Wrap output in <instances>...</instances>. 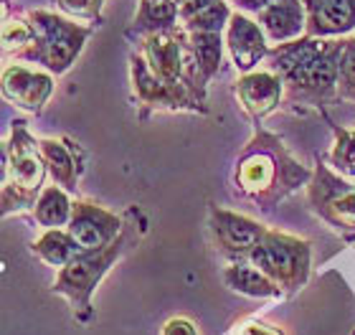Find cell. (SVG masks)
Listing matches in <instances>:
<instances>
[{"instance_id":"cell-1","label":"cell","mask_w":355,"mask_h":335,"mask_svg":"<svg viewBox=\"0 0 355 335\" xmlns=\"http://www.w3.org/2000/svg\"><path fill=\"white\" fill-rule=\"evenodd\" d=\"M307 178L310 173L284 150L279 137L264 130H257L254 140L246 145L236 163L239 191L261 203L264 209H272Z\"/></svg>"},{"instance_id":"cell-2","label":"cell","mask_w":355,"mask_h":335,"mask_svg":"<svg viewBox=\"0 0 355 335\" xmlns=\"http://www.w3.org/2000/svg\"><path fill=\"white\" fill-rule=\"evenodd\" d=\"M26 21H28L31 31L28 44L23 46L21 51H15L13 56L18 61L41 64L53 76L67 74L69 69L74 67L96 28V26H82V23L69 21L51 10H28Z\"/></svg>"},{"instance_id":"cell-3","label":"cell","mask_w":355,"mask_h":335,"mask_svg":"<svg viewBox=\"0 0 355 335\" xmlns=\"http://www.w3.org/2000/svg\"><path fill=\"white\" fill-rule=\"evenodd\" d=\"M46 171L49 168L41 155V142L26 130L23 122H15L3 155V214L6 216L13 211L36 206V198L44 191Z\"/></svg>"},{"instance_id":"cell-4","label":"cell","mask_w":355,"mask_h":335,"mask_svg":"<svg viewBox=\"0 0 355 335\" xmlns=\"http://www.w3.org/2000/svg\"><path fill=\"white\" fill-rule=\"evenodd\" d=\"M246 259L282 290H300L310 277L312 252L304 239L289 237L284 231H266Z\"/></svg>"},{"instance_id":"cell-5","label":"cell","mask_w":355,"mask_h":335,"mask_svg":"<svg viewBox=\"0 0 355 335\" xmlns=\"http://www.w3.org/2000/svg\"><path fill=\"white\" fill-rule=\"evenodd\" d=\"M122 252H125V237L119 234L110 246L82 252L79 257H74V259L69 261L67 267L59 269L53 292L69 298V302L74 305L76 318H82V320L89 318V310H92V292L96 290V284L102 282V277L110 272V267L119 259Z\"/></svg>"},{"instance_id":"cell-6","label":"cell","mask_w":355,"mask_h":335,"mask_svg":"<svg viewBox=\"0 0 355 335\" xmlns=\"http://www.w3.org/2000/svg\"><path fill=\"white\" fill-rule=\"evenodd\" d=\"M343 49L345 38H325L318 56L284 79V97L289 105L320 107L338 97Z\"/></svg>"},{"instance_id":"cell-7","label":"cell","mask_w":355,"mask_h":335,"mask_svg":"<svg viewBox=\"0 0 355 335\" xmlns=\"http://www.w3.org/2000/svg\"><path fill=\"white\" fill-rule=\"evenodd\" d=\"M130 79L137 105L145 110H173V112H206V102H200L185 84H171L150 69L142 53H130Z\"/></svg>"},{"instance_id":"cell-8","label":"cell","mask_w":355,"mask_h":335,"mask_svg":"<svg viewBox=\"0 0 355 335\" xmlns=\"http://www.w3.org/2000/svg\"><path fill=\"white\" fill-rule=\"evenodd\" d=\"M137 41H140V53L160 79L171 84H183V76L193 59L188 31L183 26L150 33Z\"/></svg>"},{"instance_id":"cell-9","label":"cell","mask_w":355,"mask_h":335,"mask_svg":"<svg viewBox=\"0 0 355 335\" xmlns=\"http://www.w3.org/2000/svg\"><path fill=\"white\" fill-rule=\"evenodd\" d=\"M310 203L335 229H355V188L320 165L310 183Z\"/></svg>"},{"instance_id":"cell-10","label":"cell","mask_w":355,"mask_h":335,"mask_svg":"<svg viewBox=\"0 0 355 335\" xmlns=\"http://www.w3.org/2000/svg\"><path fill=\"white\" fill-rule=\"evenodd\" d=\"M223 38H226L231 61H234L236 71H241V74L259 69V64H264L266 53L272 49L259 21L249 18L241 10H234L229 26L223 31Z\"/></svg>"},{"instance_id":"cell-11","label":"cell","mask_w":355,"mask_h":335,"mask_svg":"<svg viewBox=\"0 0 355 335\" xmlns=\"http://www.w3.org/2000/svg\"><path fill=\"white\" fill-rule=\"evenodd\" d=\"M208 226H211L216 244L221 246V252L231 254V257H249L254 246L259 244L261 239L266 237V231H269L257 218L218 209V206H211Z\"/></svg>"},{"instance_id":"cell-12","label":"cell","mask_w":355,"mask_h":335,"mask_svg":"<svg viewBox=\"0 0 355 335\" xmlns=\"http://www.w3.org/2000/svg\"><path fill=\"white\" fill-rule=\"evenodd\" d=\"M67 231L76 239V244L84 252L104 249L122 234V218L92 201H74Z\"/></svg>"},{"instance_id":"cell-13","label":"cell","mask_w":355,"mask_h":335,"mask_svg":"<svg viewBox=\"0 0 355 335\" xmlns=\"http://www.w3.org/2000/svg\"><path fill=\"white\" fill-rule=\"evenodd\" d=\"M53 92V74L41 69H28L23 64H8L3 69V97L18 110L38 112L44 110Z\"/></svg>"},{"instance_id":"cell-14","label":"cell","mask_w":355,"mask_h":335,"mask_svg":"<svg viewBox=\"0 0 355 335\" xmlns=\"http://www.w3.org/2000/svg\"><path fill=\"white\" fill-rule=\"evenodd\" d=\"M234 94H236L239 105L244 107L249 117L261 119L282 105L284 79L269 71V69H254V71H246V74L239 76Z\"/></svg>"},{"instance_id":"cell-15","label":"cell","mask_w":355,"mask_h":335,"mask_svg":"<svg viewBox=\"0 0 355 335\" xmlns=\"http://www.w3.org/2000/svg\"><path fill=\"white\" fill-rule=\"evenodd\" d=\"M312 38H345L355 31V0H302Z\"/></svg>"},{"instance_id":"cell-16","label":"cell","mask_w":355,"mask_h":335,"mask_svg":"<svg viewBox=\"0 0 355 335\" xmlns=\"http://www.w3.org/2000/svg\"><path fill=\"white\" fill-rule=\"evenodd\" d=\"M257 21L264 28L269 44H287L307 33V10L302 0H277L257 13Z\"/></svg>"},{"instance_id":"cell-17","label":"cell","mask_w":355,"mask_h":335,"mask_svg":"<svg viewBox=\"0 0 355 335\" xmlns=\"http://www.w3.org/2000/svg\"><path fill=\"white\" fill-rule=\"evenodd\" d=\"M322 44H325V38H312V36L295 38V41H287V44H274L269 49V53H266L264 64L269 71L279 74L282 79H287L295 71H300L304 64H310L320 53Z\"/></svg>"},{"instance_id":"cell-18","label":"cell","mask_w":355,"mask_h":335,"mask_svg":"<svg viewBox=\"0 0 355 335\" xmlns=\"http://www.w3.org/2000/svg\"><path fill=\"white\" fill-rule=\"evenodd\" d=\"M175 26H180V13H178L175 0H140L127 36L142 38L150 36V33L175 28Z\"/></svg>"},{"instance_id":"cell-19","label":"cell","mask_w":355,"mask_h":335,"mask_svg":"<svg viewBox=\"0 0 355 335\" xmlns=\"http://www.w3.org/2000/svg\"><path fill=\"white\" fill-rule=\"evenodd\" d=\"M41 155H44L53 183L69 194H74L76 183H79V165H76L74 150L64 145V140L49 137V140H41Z\"/></svg>"},{"instance_id":"cell-20","label":"cell","mask_w":355,"mask_h":335,"mask_svg":"<svg viewBox=\"0 0 355 335\" xmlns=\"http://www.w3.org/2000/svg\"><path fill=\"white\" fill-rule=\"evenodd\" d=\"M223 282L229 284L234 292H241L246 298H282V287L272 282L264 272L249 264H231L223 269Z\"/></svg>"},{"instance_id":"cell-21","label":"cell","mask_w":355,"mask_h":335,"mask_svg":"<svg viewBox=\"0 0 355 335\" xmlns=\"http://www.w3.org/2000/svg\"><path fill=\"white\" fill-rule=\"evenodd\" d=\"M71 211H74V203L69 198V191L53 183V186H46L36 198L33 218L44 229H67L71 221Z\"/></svg>"},{"instance_id":"cell-22","label":"cell","mask_w":355,"mask_h":335,"mask_svg":"<svg viewBox=\"0 0 355 335\" xmlns=\"http://www.w3.org/2000/svg\"><path fill=\"white\" fill-rule=\"evenodd\" d=\"M82 252L84 249L76 244V239L67 229H46L44 237L36 239V244H33V254L53 269H64Z\"/></svg>"},{"instance_id":"cell-23","label":"cell","mask_w":355,"mask_h":335,"mask_svg":"<svg viewBox=\"0 0 355 335\" xmlns=\"http://www.w3.org/2000/svg\"><path fill=\"white\" fill-rule=\"evenodd\" d=\"M188 41H191L193 59H196V64H198L200 74H203V79L211 84V79L221 71L226 38H223V33H206V31H196V33H188Z\"/></svg>"},{"instance_id":"cell-24","label":"cell","mask_w":355,"mask_h":335,"mask_svg":"<svg viewBox=\"0 0 355 335\" xmlns=\"http://www.w3.org/2000/svg\"><path fill=\"white\" fill-rule=\"evenodd\" d=\"M231 15H234V10H231V0H216V3H211L208 8L198 10L196 15H191V18L183 21L180 26H183L188 33H196V31L223 33L231 21Z\"/></svg>"},{"instance_id":"cell-25","label":"cell","mask_w":355,"mask_h":335,"mask_svg":"<svg viewBox=\"0 0 355 335\" xmlns=\"http://www.w3.org/2000/svg\"><path fill=\"white\" fill-rule=\"evenodd\" d=\"M333 132L335 145L330 150V165L345 178H355V130L333 125Z\"/></svg>"},{"instance_id":"cell-26","label":"cell","mask_w":355,"mask_h":335,"mask_svg":"<svg viewBox=\"0 0 355 335\" xmlns=\"http://www.w3.org/2000/svg\"><path fill=\"white\" fill-rule=\"evenodd\" d=\"M338 99L355 102V36H345V49L340 59V76H338Z\"/></svg>"},{"instance_id":"cell-27","label":"cell","mask_w":355,"mask_h":335,"mask_svg":"<svg viewBox=\"0 0 355 335\" xmlns=\"http://www.w3.org/2000/svg\"><path fill=\"white\" fill-rule=\"evenodd\" d=\"M56 6L71 18H82V21L92 23V26L102 23L104 0H56Z\"/></svg>"},{"instance_id":"cell-28","label":"cell","mask_w":355,"mask_h":335,"mask_svg":"<svg viewBox=\"0 0 355 335\" xmlns=\"http://www.w3.org/2000/svg\"><path fill=\"white\" fill-rule=\"evenodd\" d=\"M163 335H198V330L185 318H173L163 325Z\"/></svg>"},{"instance_id":"cell-29","label":"cell","mask_w":355,"mask_h":335,"mask_svg":"<svg viewBox=\"0 0 355 335\" xmlns=\"http://www.w3.org/2000/svg\"><path fill=\"white\" fill-rule=\"evenodd\" d=\"M236 335H282L274 325H266V323H244V325H236Z\"/></svg>"},{"instance_id":"cell-30","label":"cell","mask_w":355,"mask_h":335,"mask_svg":"<svg viewBox=\"0 0 355 335\" xmlns=\"http://www.w3.org/2000/svg\"><path fill=\"white\" fill-rule=\"evenodd\" d=\"M272 3H277V0H231V6L241 10V13H261Z\"/></svg>"},{"instance_id":"cell-31","label":"cell","mask_w":355,"mask_h":335,"mask_svg":"<svg viewBox=\"0 0 355 335\" xmlns=\"http://www.w3.org/2000/svg\"><path fill=\"white\" fill-rule=\"evenodd\" d=\"M211 3H216V0H185L183 6H178V13H180V23L188 21L191 15H196L198 10H203V8H208Z\"/></svg>"},{"instance_id":"cell-32","label":"cell","mask_w":355,"mask_h":335,"mask_svg":"<svg viewBox=\"0 0 355 335\" xmlns=\"http://www.w3.org/2000/svg\"><path fill=\"white\" fill-rule=\"evenodd\" d=\"M175 3H178V6H183V3H185V0H175Z\"/></svg>"}]
</instances>
